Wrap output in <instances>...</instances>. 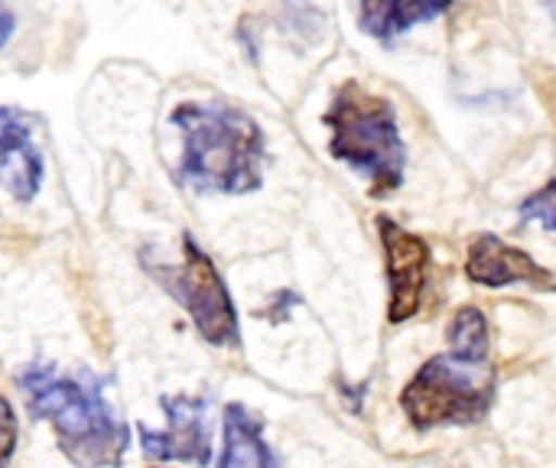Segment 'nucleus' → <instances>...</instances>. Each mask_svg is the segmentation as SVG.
Wrapping results in <instances>:
<instances>
[{
	"label": "nucleus",
	"instance_id": "obj_11",
	"mask_svg": "<svg viewBox=\"0 0 556 468\" xmlns=\"http://www.w3.org/2000/svg\"><path fill=\"white\" fill-rule=\"evenodd\" d=\"M446 3H420V0H381V3H365L358 10L362 16V29L378 36V39H391L410 26H417L420 20H433L440 13H446Z\"/></svg>",
	"mask_w": 556,
	"mask_h": 468
},
{
	"label": "nucleus",
	"instance_id": "obj_15",
	"mask_svg": "<svg viewBox=\"0 0 556 468\" xmlns=\"http://www.w3.org/2000/svg\"><path fill=\"white\" fill-rule=\"evenodd\" d=\"M10 33H13V13L0 7V49L7 46V39H10Z\"/></svg>",
	"mask_w": 556,
	"mask_h": 468
},
{
	"label": "nucleus",
	"instance_id": "obj_8",
	"mask_svg": "<svg viewBox=\"0 0 556 468\" xmlns=\"http://www.w3.org/2000/svg\"><path fill=\"white\" fill-rule=\"evenodd\" d=\"M0 182L16 202H33L42 186V156L33 147V117L0 107Z\"/></svg>",
	"mask_w": 556,
	"mask_h": 468
},
{
	"label": "nucleus",
	"instance_id": "obj_4",
	"mask_svg": "<svg viewBox=\"0 0 556 468\" xmlns=\"http://www.w3.org/2000/svg\"><path fill=\"white\" fill-rule=\"evenodd\" d=\"M459 365L446 355L430 358L414 381L404 388L401 404L417 430L443 427V423H476L489 414L495 397L492 378H469Z\"/></svg>",
	"mask_w": 556,
	"mask_h": 468
},
{
	"label": "nucleus",
	"instance_id": "obj_3",
	"mask_svg": "<svg viewBox=\"0 0 556 468\" xmlns=\"http://www.w3.org/2000/svg\"><path fill=\"white\" fill-rule=\"evenodd\" d=\"M326 124L332 127V156L368 176L375 195H388L404 182L407 150L397 134L394 107L384 98L349 81L336 94Z\"/></svg>",
	"mask_w": 556,
	"mask_h": 468
},
{
	"label": "nucleus",
	"instance_id": "obj_10",
	"mask_svg": "<svg viewBox=\"0 0 556 468\" xmlns=\"http://www.w3.org/2000/svg\"><path fill=\"white\" fill-rule=\"evenodd\" d=\"M218 468H274L261 420L241 404L225 407V446Z\"/></svg>",
	"mask_w": 556,
	"mask_h": 468
},
{
	"label": "nucleus",
	"instance_id": "obj_5",
	"mask_svg": "<svg viewBox=\"0 0 556 468\" xmlns=\"http://www.w3.org/2000/svg\"><path fill=\"white\" fill-rule=\"evenodd\" d=\"M186 244V261L179 267H150L163 290L189 313L199 336L212 345H238V313L208 254L199 251L192 238Z\"/></svg>",
	"mask_w": 556,
	"mask_h": 468
},
{
	"label": "nucleus",
	"instance_id": "obj_14",
	"mask_svg": "<svg viewBox=\"0 0 556 468\" xmlns=\"http://www.w3.org/2000/svg\"><path fill=\"white\" fill-rule=\"evenodd\" d=\"M13 450H16V417L7 397H0V468H7Z\"/></svg>",
	"mask_w": 556,
	"mask_h": 468
},
{
	"label": "nucleus",
	"instance_id": "obj_12",
	"mask_svg": "<svg viewBox=\"0 0 556 468\" xmlns=\"http://www.w3.org/2000/svg\"><path fill=\"white\" fill-rule=\"evenodd\" d=\"M450 358L459 365H472L479 368L489 355V322L476 306H466L453 316L450 322Z\"/></svg>",
	"mask_w": 556,
	"mask_h": 468
},
{
	"label": "nucleus",
	"instance_id": "obj_2",
	"mask_svg": "<svg viewBox=\"0 0 556 468\" xmlns=\"http://www.w3.org/2000/svg\"><path fill=\"white\" fill-rule=\"evenodd\" d=\"M182 134L179 179L199 192H251L261 186L264 134L225 101H186L173 111Z\"/></svg>",
	"mask_w": 556,
	"mask_h": 468
},
{
	"label": "nucleus",
	"instance_id": "obj_13",
	"mask_svg": "<svg viewBox=\"0 0 556 468\" xmlns=\"http://www.w3.org/2000/svg\"><path fill=\"white\" fill-rule=\"evenodd\" d=\"M521 215L528 222H541L547 231H556V179H551L541 192H534L525 205Z\"/></svg>",
	"mask_w": 556,
	"mask_h": 468
},
{
	"label": "nucleus",
	"instance_id": "obj_9",
	"mask_svg": "<svg viewBox=\"0 0 556 468\" xmlns=\"http://www.w3.org/2000/svg\"><path fill=\"white\" fill-rule=\"evenodd\" d=\"M466 274L472 283L482 287H508V283H531L541 290H556V277L551 270H544L534 257H528L525 251L505 244L495 235H482L472 241L469 248V261H466Z\"/></svg>",
	"mask_w": 556,
	"mask_h": 468
},
{
	"label": "nucleus",
	"instance_id": "obj_1",
	"mask_svg": "<svg viewBox=\"0 0 556 468\" xmlns=\"http://www.w3.org/2000/svg\"><path fill=\"white\" fill-rule=\"evenodd\" d=\"M20 388L29 414L52 423L59 450L72 466L117 468L124 463L130 430L117 420L91 371H62L59 365L33 362L20 375Z\"/></svg>",
	"mask_w": 556,
	"mask_h": 468
},
{
	"label": "nucleus",
	"instance_id": "obj_7",
	"mask_svg": "<svg viewBox=\"0 0 556 468\" xmlns=\"http://www.w3.org/2000/svg\"><path fill=\"white\" fill-rule=\"evenodd\" d=\"M384 254H388V280H391V322H407L424 300L427 290V267H430V244L420 235L404 231L391 218H378Z\"/></svg>",
	"mask_w": 556,
	"mask_h": 468
},
{
	"label": "nucleus",
	"instance_id": "obj_6",
	"mask_svg": "<svg viewBox=\"0 0 556 468\" xmlns=\"http://www.w3.org/2000/svg\"><path fill=\"white\" fill-rule=\"evenodd\" d=\"M169 427L153 433L140 427V446L147 459H179L192 466L212 463V423H208V401L205 397H163Z\"/></svg>",
	"mask_w": 556,
	"mask_h": 468
}]
</instances>
